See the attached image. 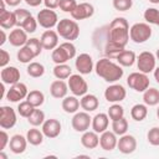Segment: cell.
Instances as JSON below:
<instances>
[{"label":"cell","instance_id":"obj_1","mask_svg":"<svg viewBox=\"0 0 159 159\" xmlns=\"http://www.w3.org/2000/svg\"><path fill=\"white\" fill-rule=\"evenodd\" d=\"M97 76L102 77L106 82H117L123 77V68L120 65H117L111 61V58H101L94 66Z\"/></svg>","mask_w":159,"mask_h":159},{"label":"cell","instance_id":"obj_2","mask_svg":"<svg viewBox=\"0 0 159 159\" xmlns=\"http://www.w3.org/2000/svg\"><path fill=\"white\" fill-rule=\"evenodd\" d=\"M109 41L116 42L123 47L129 40V24L124 17H116L109 24Z\"/></svg>","mask_w":159,"mask_h":159},{"label":"cell","instance_id":"obj_3","mask_svg":"<svg viewBox=\"0 0 159 159\" xmlns=\"http://www.w3.org/2000/svg\"><path fill=\"white\" fill-rule=\"evenodd\" d=\"M76 56V46L71 41H66L52 50L51 58L56 65L66 63L68 60Z\"/></svg>","mask_w":159,"mask_h":159},{"label":"cell","instance_id":"obj_4","mask_svg":"<svg viewBox=\"0 0 159 159\" xmlns=\"http://www.w3.org/2000/svg\"><path fill=\"white\" fill-rule=\"evenodd\" d=\"M56 30L61 37L68 41H73L80 36V26L75 20H70V19L60 20L56 25Z\"/></svg>","mask_w":159,"mask_h":159},{"label":"cell","instance_id":"obj_5","mask_svg":"<svg viewBox=\"0 0 159 159\" xmlns=\"http://www.w3.org/2000/svg\"><path fill=\"white\" fill-rule=\"evenodd\" d=\"M152 36V27L145 22H137L129 29V37L135 43H143Z\"/></svg>","mask_w":159,"mask_h":159},{"label":"cell","instance_id":"obj_6","mask_svg":"<svg viewBox=\"0 0 159 159\" xmlns=\"http://www.w3.org/2000/svg\"><path fill=\"white\" fill-rule=\"evenodd\" d=\"M127 83L128 86L137 91V92H144L147 88H149V77L147 76V73H143V72H133L128 76L127 78Z\"/></svg>","mask_w":159,"mask_h":159},{"label":"cell","instance_id":"obj_7","mask_svg":"<svg viewBox=\"0 0 159 159\" xmlns=\"http://www.w3.org/2000/svg\"><path fill=\"white\" fill-rule=\"evenodd\" d=\"M155 61H157V57L152 52L144 51L139 53V56L137 57V67L140 72L148 75L155 70Z\"/></svg>","mask_w":159,"mask_h":159},{"label":"cell","instance_id":"obj_8","mask_svg":"<svg viewBox=\"0 0 159 159\" xmlns=\"http://www.w3.org/2000/svg\"><path fill=\"white\" fill-rule=\"evenodd\" d=\"M68 88L76 97H82L88 91V84L81 75H71L68 77Z\"/></svg>","mask_w":159,"mask_h":159},{"label":"cell","instance_id":"obj_9","mask_svg":"<svg viewBox=\"0 0 159 159\" xmlns=\"http://www.w3.org/2000/svg\"><path fill=\"white\" fill-rule=\"evenodd\" d=\"M36 19H37L39 25L41 27H43V29H52L58 22L57 14L52 9H47V7L40 10V12L37 14V17Z\"/></svg>","mask_w":159,"mask_h":159},{"label":"cell","instance_id":"obj_10","mask_svg":"<svg viewBox=\"0 0 159 159\" xmlns=\"http://www.w3.org/2000/svg\"><path fill=\"white\" fill-rule=\"evenodd\" d=\"M72 128L76 132H86L89 125H92V118L89 117V114L84 111V112H76L72 120H71Z\"/></svg>","mask_w":159,"mask_h":159},{"label":"cell","instance_id":"obj_11","mask_svg":"<svg viewBox=\"0 0 159 159\" xmlns=\"http://www.w3.org/2000/svg\"><path fill=\"white\" fill-rule=\"evenodd\" d=\"M27 93H29V91H27L26 84L22 82H17V83L11 84L10 89H7L6 99L10 102H20L21 99L27 97Z\"/></svg>","mask_w":159,"mask_h":159},{"label":"cell","instance_id":"obj_12","mask_svg":"<svg viewBox=\"0 0 159 159\" xmlns=\"http://www.w3.org/2000/svg\"><path fill=\"white\" fill-rule=\"evenodd\" d=\"M127 96V91L122 84H111L104 91V98L111 103H118Z\"/></svg>","mask_w":159,"mask_h":159},{"label":"cell","instance_id":"obj_13","mask_svg":"<svg viewBox=\"0 0 159 159\" xmlns=\"http://www.w3.org/2000/svg\"><path fill=\"white\" fill-rule=\"evenodd\" d=\"M16 113L14 108L2 106L0 108V127L2 129H10L16 124Z\"/></svg>","mask_w":159,"mask_h":159},{"label":"cell","instance_id":"obj_14","mask_svg":"<svg viewBox=\"0 0 159 159\" xmlns=\"http://www.w3.org/2000/svg\"><path fill=\"white\" fill-rule=\"evenodd\" d=\"M75 66L81 75H89L93 71V60L88 53H81L77 56Z\"/></svg>","mask_w":159,"mask_h":159},{"label":"cell","instance_id":"obj_15","mask_svg":"<svg viewBox=\"0 0 159 159\" xmlns=\"http://www.w3.org/2000/svg\"><path fill=\"white\" fill-rule=\"evenodd\" d=\"M41 130H42L45 137H47L50 139H53V138L58 137L60 133H61V123H60V120H57L55 118L46 119L42 124Z\"/></svg>","mask_w":159,"mask_h":159},{"label":"cell","instance_id":"obj_16","mask_svg":"<svg viewBox=\"0 0 159 159\" xmlns=\"http://www.w3.org/2000/svg\"><path fill=\"white\" fill-rule=\"evenodd\" d=\"M117 148L123 154H132L137 149V139L130 134H123L118 139Z\"/></svg>","mask_w":159,"mask_h":159},{"label":"cell","instance_id":"obj_17","mask_svg":"<svg viewBox=\"0 0 159 159\" xmlns=\"http://www.w3.org/2000/svg\"><path fill=\"white\" fill-rule=\"evenodd\" d=\"M93 14H94V7L92 4L81 2V4H77L76 9L71 12V16L75 20H84V19L91 17Z\"/></svg>","mask_w":159,"mask_h":159},{"label":"cell","instance_id":"obj_18","mask_svg":"<svg viewBox=\"0 0 159 159\" xmlns=\"http://www.w3.org/2000/svg\"><path fill=\"white\" fill-rule=\"evenodd\" d=\"M118 144V139H117V134L114 132H109V130H104L101 137H99V145L103 150L111 152L113 150Z\"/></svg>","mask_w":159,"mask_h":159},{"label":"cell","instance_id":"obj_19","mask_svg":"<svg viewBox=\"0 0 159 159\" xmlns=\"http://www.w3.org/2000/svg\"><path fill=\"white\" fill-rule=\"evenodd\" d=\"M1 81L6 84H14L20 81V71L15 66H6L1 70Z\"/></svg>","mask_w":159,"mask_h":159},{"label":"cell","instance_id":"obj_20","mask_svg":"<svg viewBox=\"0 0 159 159\" xmlns=\"http://www.w3.org/2000/svg\"><path fill=\"white\" fill-rule=\"evenodd\" d=\"M9 42L12 45V46H15V47H22V46H25L26 45V42H27V32L22 29V27H17V29H15V30H12L11 32H10V35H9Z\"/></svg>","mask_w":159,"mask_h":159},{"label":"cell","instance_id":"obj_21","mask_svg":"<svg viewBox=\"0 0 159 159\" xmlns=\"http://www.w3.org/2000/svg\"><path fill=\"white\" fill-rule=\"evenodd\" d=\"M41 43L45 50H53L58 46V34L53 30H46L41 35Z\"/></svg>","mask_w":159,"mask_h":159},{"label":"cell","instance_id":"obj_22","mask_svg":"<svg viewBox=\"0 0 159 159\" xmlns=\"http://www.w3.org/2000/svg\"><path fill=\"white\" fill-rule=\"evenodd\" d=\"M27 139L21 135V134H15L10 138V142H9V147H10V150L14 153V154H22L25 150H26V147H27Z\"/></svg>","mask_w":159,"mask_h":159},{"label":"cell","instance_id":"obj_23","mask_svg":"<svg viewBox=\"0 0 159 159\" xmlns=\"http://www.w3.org/2000/svg\"><path fill=\"white\" fill-rule=\"evenodd\" d=\"M68 92V83L63 80H56L50 86V93L53 98H65Z\"/></svg>","mask_w":159,"mask_h":159},{"label":"cell","instance_id":"obj_24","mask_svg":"<svg viewBox=\"0 0 159 159\" xmlns=\"http://www.w3.org/2000/svg\"><path fill=\"white\" fill-rule=\"evenodd\" d=\"M109 123V117L106 113H98L92 118V129L96 133H103L107 130Z\"/></svg>","mask_w":159,"mask_h":159},{"label":"cell","instance_id":"obj_25","mask_svg":"<svg viewBox=\"0 0 159 159\" xmlns=\"http://www.w3.org/2000/svg\"><path fill=\"white\" fill-rule=\"evenodd\" d=\"M81 144L87 149H94L99 145V137L98 133L93 132H83V135L81 137Z\"/></svg>","mask_w":159,"mask_h":159},{"label":"cell","instance_id":"obj_26","mask_svg":"<svg viewBox=\"0 0 159 159\" xmlns=\"http://www.w3.org/2000/svg\"><path fill=\"white\" fill-rule=\"evenodd\" d=\"M80 103H81L82 109H84L86 112H93V111H96V109L98 108V106H99L98 98H97L94 94H87V93H86L84 96H82Z\"/></svg>","mask_w":159,"mask_h":159},{"label":"cell","instance_id":"obj_27","mask_svg":"<svg viewBox=\"0 0 159 159\" xmlns=\"http://www.w3.org/2000/svg\"><path fill=\"white\" fill-rule=\"evenodd\" d=\"M0 26L4 30L12 29L16 26V15L14 11H2L0 12Z\"/></svg>","mask_w":159,"mask_h":159},{"label":"cell","instance_id":"obj_28","mask_svg":"<svg viewBox=\"0 0 159 159\" xmlns=\"http://www.w3.org/2000/svg\"><path fill=\"white\" fill-rule=\"evenodd\" d=\"M118 61V63L123 67H130L134 65V62L137 61V56L133 51H128V50H123L116 58Z\"/></svg>","mask_w":159,"mask_h":159},{"label":"cell","instance_id":"obj_29","mask_svg":"<svg viewBox=\"0 0 159 159\" xmlns=\"http://www.w3.org/2000/svg\"><path fill=\"white\" fill-rule=\"evenodd\" d=\"M81 103L80 101L76 98V96H70V97H65L62 101V109L66 113H76L80 108Z\"/></svg>","mask_w":159,"mask_h":159},{"label":"cell","instance_id":"obj_30","mask_svg":"<svg viewBox=\"0 0 159 159\" xmlns=\"http://www.w3.org/2000/svg\"><path fill=\"white\" fill-rule=\"evenodd\" d=\"M148 114V108H147V104H142V103H138V104H134L130 109V116L134 120L137 122H142L143 119H145Z\"/></svg>","mask_w":159,"mask_h":159},{"label":"cell","instance_id":"obj_31","mask_svg":"<svg viewBox=\"0 0 159 159\" xmlns=\"http://www.w3.org/2000/svg\"><path fill=\"white\" fill-rule=\"evenodd\" d=\"M143 101L147 106H157L159 103V91L157 88H147L143 94Z\"/></svg>","mask_w":159,"mask_h":159},{"label":"cell","instance_id":"obj_32","mask_svg":"<svg viewBox=\"0 0 159 159\" xmlns=\"http://www.w3.org/2000/svg\"><path fill=\"white\" fill-rule=\"evenodd\" d=\"M26 139L31 145H40L43 142V133L36 128H31L26 133Z\"/></svg>","mask_w":159,"mask_h":159},{"label":"cell","instance_id":"obj_33","mask_svg":"<svg viewBox=\"0 0 159 159\" xmlns=\"http://www.w3.org/2000/svg\"><path fill=\"white\" fill-rule=\"evenodd\" d=\"M26 101L30 102L35 108H39L40 106L43 104L45 102V96L41 91H37V89H34V91H30L27 93V97H26Z\"/></svg>","mask_w":159,"mask_h":159},{"label":"cell","instance_id":"obj_34","mask_svg":"<svg viewBox=\"0 0 159 159\" xmlns=\"http://www.w3.org/2000/svg\"><path fill=\"white\" fill-rule=\"evenodd\" d=\"M124 50L123 46L116 43V42H112V41H107L106 43V47H104V53L108 58H117V56Z\"/></svg>","mask_w":159,"mask_h":159},{"label":"cell","instance_id":"obj_35","mask_svg":"<svg viewBox=\"0 0 159 159\" xmlns=\"http://www.w3.org/2000/svg\"><path fill=\"white\" fill-rule=\"evenodd\" d=\"M71 73H72V70L66 63H60L53 67V76L57 80H66L71 76Z\"/></svg>","mask_w":159,"mask_h":159},{"label":"cell","instance_id":"obj_36","mask_svg":"<svg viewBox=\"0 0 159 159\" xmlns=\"http://www.w3.org/2000/svg\"><path fill=\"white\" fill-rule=\"evenodd\" d=\"M26 71H27L29 76H31L34 78H39L45 73V67H43V65H41L39 62H30Z\"/></svg>","mask_w":159,"mask_h":159},{"label":"cell","instance_id":"obj_37","mask_svg":"<svg viewBox=\"0 0 159 159\" xmlns=\"http://www.w3.org/2000/svg\"><path fill=\"white\" fill-rule=\"evenodd\" d=\"M112 129H113V132H114L117 135H123V134H125L127 130H128V120H127L124 117H122V118H119V119H117V120H113V123H112Z\"/></svg>","mask_w":159,"mask_h":159},{"label":"cell","instance_id":"obj_38","mask_svg":"<svg viewBox=\"0 0 159 159\" xmlns=\"http://www.w3.org/2000/svg\"><path fill=\"white\" fill-rule=\"evenodd\" d=\"M27 122L34 125V127H39V125H42L43 122H45V113L41 111V109H37L35 108V111L31 113V116L27 118Z\"/></svg>","mask_w":159,"mask_h":159},{"label":"cell","instance_id":"obj_39","mask_svg":"<svg viewBox=\"0 0 159 159\" xmlns=\"http://www.w3.org/2000/svg\"><path fill=\"white\" fill-rule=\"evenodd\" d=\"M17 60L22 63H30V61L32 58H35V55L31 52V50L25 45L22 47H20V50L17 51Z\"/></svg>","mask_w":159,"mask_h":159},{"label":"cell","instance_id":"obj_40","mask_svg":"<svg viewBox=\"0 0 159 159\" xmlns=\"http://www.w3.org/2000/svg\"><path fill=\"white\" fill-rule=\"evenodd\" d=\"M144 20L148 24L159 25V10L155 7H149L144 11Z\"/></svg>","mask_w":159,"mask_h":159},{"label":"cell","instance_id":"obj_41","mask_svg":"<svg viewBox=\"0 0 159 159\" xmlns=\"http://www.w3.org/2000/svg\"><path fill=\"white\" fill-rule=\"evenodd\" d=\"M34 111H35V107H34L30 102H27V101H22V102H20L19 106H17V112H19V114H20L21 117H24V118H29Z\"/></svg>","mask_w":159,"mask_h":159},{"label":"cell","instance_id":"obj_42","mask_svg":"<svg viewBox=\"0 0 159 159\" xmlns=\"http://www.w3.org/2000/svg\"><path fill=\"white\" fill-rule=\"evenodd\" d=\"M108 117L112 119V122L113 120H117V119H119L122 117H124V108L120 104H117V103L112 104L108 108Z\"/></svg>","mask_w":159,"mask_h":159},{"label":"cell","instance_id":"obj_43","mask_svg":"<svg viewBox=\"0 0 159 159\" xmlns=\"http://www.w3.org/2000/svg\"><path fill=\"white\" fill-rule=\"evenodd\" d=\"M26 46L31 50V52L35 55V57L39 56V55L41 53L42 48H43V47H42V43H41V40H39V39H36V37L29 39L27 42H26Z\"/></svg>","mask_w":159,"mask_h":159},{"label":"cell","instance_id":"obj_44","mask_svg":"<svg viewBox=\"0 0 159 159\" xmlns=\"http://www.w3.org/2000/svg\"><path fill=\"white\" fill-rule=\"evenodd\" d=\"M14 12L16 15V26L17 27H22L25 20L31 16V12L29 10H25V9H16Z\"/></svg>","mask_w":159,"mask_h":159},{"label":"cell","instance_id":"obj_45","mask_svg":"<svg viewBox=\"0 0 159 159\" xmlns=\"http://www.w3.org/2000/svg\"><path fill=\"white\" fill-rule=\"evenodd\" d=\"M37 19H35L32 15L30 16V17H27L26 20H25V22H24V25H22V29L27 32V34H32V32H35L36 31V29H37Z\"/></svg>","mask_w":159,"mask_h":159},{"label":"cell","instance_id":"obj_46","mask_svg":"<svg viewBox=\"0 0 159 159\" xmlns=\"http://www.w3.org/2000/svg\"><path fill=\"white\" fill-rule=\"evenodd\" d=\"M147 139L152 145H159V127H153L147 134Z\"/></svg>","mask_w":159,"mask_h":159},{"label":"cell","instance_id":"obj_47","mask_svg":"<svg viewBox=\"0 0 159 159\" xmlns=\"http://www.w3.org/2000/svg\"><path fill=\"white\" fill-rule=\"evenodd\" d=\"M133 0H113V7L118 11H127L132 7Z\"/></svg>","mask_w":159,"mask_h":159},{"label":"cell","instance_id":"obj_48","mask_svg":"<svg viewBox=\"0 0 159 159\" xmlns=\"http://www.w3.org/2000/svg\"><path fill=\"white\" fill-rule=\"evenodd\" d=\"M77 6V2L76 0H61L60 2V9L65 12H72Z\"/></svg>","mask_w":159,"mask_h":159},{"label":"cell","instance_id":"obj_49","mask_svg":"<svg viewBox=\"0 0 159 159\" xmlns=\"http://www.w3.org/2000/svg\"><path fill=\"white\" fill-rule=\"evenodd\" d=\"M10 62V55L5 50H0V66L6 67V65Z\"/></svg>","mask_w":159,"mask_h":159},{"label":"cell","instance_id":"obj_50","mask_svg":"<svg viewBox=\"0 0 159 159\" xmlns=\"http://www.w3.org/2000/svg\"><path fill=\"white\" fill-rule=\"evenodd\" d=\"M9 135L5 130H1L0 132V152H2L5 149V147L9 144Z\"/></svg>","mask_w":159,"mask_h":159},{"label":"cell","instance_id":"obj_51","mask_svg":"<svg viewBox=\"0 0 159 159\" xmlns=\"http://www.w3.org/2000/svg\"><path fill=\"white\" fill-rule=\"evenodd\" d=\"M60 2H61V0H43V4H45V6L47 7V9H56V7H58L60 6Z\"/></svg>","mask_w":159,"mask_h":159},{"label":"cell","instance_id":"obj_52","mask_svg":"<svg viewBox=\"0 0 159 159\" xmlns=\"http://www.w3.org/2000/svg\"><path fill=\"white\" fill-rule=\"evenodd\" d=\"M29 6H32V7H36L39 6L41 2H43V0H24Z\"/></svg>","mask_w":159,"mask_h":159},{"label":"cell","instance_id":"obj_53","mask_svg":"<svg viewBox=\"0 0 159 159\" xmlns=\"http://www.w3.org/2000/svg\"><path fill=\"white\" fill-rule=\"evenodd\" d=\"M22 0H5V2L9 5V6H17Z\"/></svg>","mask_w":159,"mask_h":159},{"label":"cell","instance_id":"obj_54","mask_svg":"<svg viewBox=\"0 0 159 159\" xmlns=\"http://www.w3.org/2000/svg\"><path fill=\"white\" fill-rule=\"evenodd\" d=\"M0 36H1V39H0V46H2V45L6 42V34H5L4 30L0 31Z\"/></svg>","mask_w":159,"mask_h":159},{"label":"cell","instance_id":"obj_55","mask_svg":"<svg viewBox=\"0 0 159 159\" xmlns=\"http://www.w3.org/2000/svg\"><path fill=\"white\" fill-rule=\"evenodd\" d=\"M154 78H155V81L159 83V67H157V68L154 70Z\"/></svg>","mask_w":159,"mask_h":159},{"label":"cell","instance_id":"obj_56","mask_svg":"<svg viewBox=\"0 0 159 159\" xmlns=\"http://www.w3.org/2000/svg\"><path fill=\"white\" fill-rule=\"evenodd\" d=\"M152 4H159V0H149Z\"/></svg>","mask_w":159,"mask_h":159},{"label":"cell","instance_id":"obj_57","mask_svg":"<svg viewBox=\"0 0 159 159\" xmlns=\"http://www.w3.org/2000/svg\"><path fill=\"white\" fill-rule=\"evenodd\" d=\"M155 57H157V58H158V60H159V48H158V50H157V53H155Z\"/></svg>","mask_w":159,"mask_h":159},{"label":"cell","instance_id":"obj_58","mask_svg":"<svg viewBox=\"0 0 159 159\" xmlns=\"http://www.w3.org/2000/svg\"><path fill=\"white\" fill-rule=\"evenodd\" d=\"M157 116H158V118H159V107H158V109H157Z\"/></svg>","mask_w":159,"mask_h":159},{"label":"cell","instance_id":"obj_59","mask_svg":"<svg viewBox=\"0 0 159 159\" xmlns=\"http://www.w3.org/2000/svg\"><path fill=\"white\" fill-rule=\"evenodd\" d=\"M158 26H159V25H158Z\"/></svg>","mask_w":159,"mask_h":159}]
</instances>
